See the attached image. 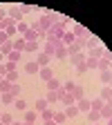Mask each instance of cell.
I'll use <instances>...</instances> for the list:
<instances>
[{"instance_id": "47", "label": "cell", "mask_w": 112, "mask_h": 125, "mask_svg": "<svg viewBox=\"0 0 112 125\" xmlns=\"http://www.w3.org/2000/svg\"><path fill=\"white\" fill-rule=\"evenodd\" d=\"M5 60H7V56H5L2 52H0V65H2V62H5Z\"/></svg>"}, {"instance_id": "24", "label": "cell", "mask_w": 112, "mask_h": 125, "mask_svg": "<svg viewBox=\"0 0 112 125\" xmlns=\"http://www.w3.org/2000/svg\"><path fill=\"white\" fill-rule=\"evenodd\" d=\"M16 31H18V36H25L27 34V31H29V22H18V25H16Z\"/></svg>"}, {"instance_id": "8", "label": "cell", "mask_w": 112, "mask_h": 125, "mask_svg": "<svg viewBox=\"0 0 112 125\" xmlns=\"http://www.w3.org/2000/svg\"><path fill=\"white\" fill-rule=\"evenodd\" d=\"M38 78H40L43 83L52 81V78H54V72H52V67H40V72H38Z\"/></svg>"}, {"instance_id": "52", "label": "cell", "mask_w": 112, "mask_h": 125, "mask_svg": "<svg viewBox=\"0 0 112 125\" xmlns=\"http://www.w3.org/2000/svg\"><path fill=\"white\" fill-rule=\"evenodd\" d=\"M23 125H36V123H23Z\"/></svg>"}, {"instance_id": "46", "label": "cell", "mask_w": 112, "mask_h": 125, "mask_svg": "<svg viewBox=\"0 0 112 125\" xmlns=\"http://www.w3.org/2000/svg\"><path fill=\"white\" fill-rule=\"evenodd\" d=\"M0 76H7V69H5V62L0 65Z\"/></svg>"}, {"instance_id": "37", "label": "cell", "mask_w": 112, "mask_h": 125, "mask_svg": "<svg viewBox=\"0 0 112 125\" xmlns=\"http://www.w3.org/2000/svg\"><path fill=\"white\" fill-rule=\"evenodd\" d=\"M0 98H2V103H5V105H13V101H16V98L11 96L9 92H7V94H2V96H0Z\"/></svg>"}, {"instance_id": "38", "label": "cell", "mask_w": 112, "mask_h": 125, "mask_svg": "<svg viewBox=\"0 0 112 125\" xmlns=\"http://www.w3.org/2000/svg\"><path fill=\"white\" fill-rule=\"evenodd\" d=\"M5 81H9V83H18V72H9V74L5 76Z\"/></svg>"}, {"instance_id": "35", "label": "cell", "mask_w": 112, "mask_h": 125, "mask_svg": "<svg viewBox=\"0 0 112 125\" xmlns=\"http://www.w3.org/2000/svg\"><path fill=\"white\" fill-rule=\"evenodd\" d=\"M20 56H23L20 52H16V49H13V52H9V54H7V60H11V62H18V60H20Z\"/></svg>"}, {"instance_id": "10", "label": "cell", "mask_w": 112, "mask_h": 125, "mask_svg": "<svg viewBox=\"0 0 112 125\" xmlns=\"http://www.w3.org/2000/svg\"><path fill=\"white\" fill-rule=\"evenodd\" d=\"M11 42H13V49H16V52H20V54H25V47H27V40H25L23 36H18V38H13Z\"/></svg>"}, {"instance_id": "31", "label": "cell", "mask_w": 112, "mask_h": 125, "mask_svg": "<svg viewBox=\"0 0 112 125\" xmlns=\"http://www.w3.org/2000/svg\"><path fill=\"white\" fill-rule=\"evenodd\" d=\"M0 52H2L5 56H7L9 52H13V42H11V40H7V42H2V45H0Z\"/></svg>"}, {"instance_id": "28", "label": "cell", "mask_w": 112, "mask_h": 125, "mask_svg": "<svg viewBox=\"0 0 112 125\" xmlns=\"http://www.w3.org/2000/svg\"><path fill=\"white\" fill-rule=\"evenodd\" d=\"M65 121H67L65 112H58V109H56V114H54V123H56V125H63Z\"/></svg>"}, {"instance_id": "26", "label": "cell", "mask_w": 112, "mask_h": 125, "mask_svg": "<svg viewBox=\"0 0 112 125\" xmlns=\"http://www.w3.org/2000/svg\"><path fill=\"white\" fill-rule=\"evenodd\" d=\"M99 114H101V118H103V121H108V118H112V109H110V107L103 103V107L99 109Z\"/></svg>"}, {"instance_id": "29", "label": "cell", "mask_w": 112, "mask_h": 125, "mask_svg": "<svg viewBox=\"0 0 112 125\" xmlns=\"http://www.w3.org/2000/svg\"><path fill=\"white\" fill-rule=\"evenodd\" d=\"M25 52H29V54H38V52H40V45H38V42H27Z\"/></svg>"}, {"instance_id": "56", "label": "cell", "mask_w": 112, "mask_h": 125, "mask_svg": "<svg viewBox=\"0 0 112 125\" xmlns=\"http://www.w3.org/2000/svg\"><path fill=\"white\" fill-rule=\"evenodd\" d=\"M110 87H112V81H110Z\"/></svg>"}, {"instance_id": "7", "label": "cell", "mask_w": 112, "mask_h": 125, "mask_svg": "<svg viewBox=\"0 0 112 125\" xmlns=\"http://www.w3.org/2000/svg\"><path fill=\"white\" fill-rule=\"evenodd\" d=\"M45 87H47V92H61V89H63V83L54 76L52 81H47V83H45Z\"/></svg>"}, {"instance_id": "41", "label": "cell", "mask_w": 112, "mask_h": 125, "mask_svg": "<svg viewBox=\"0 0 112 125\" xmlns=\"http://www.w3.org/2000/svg\"><path fill=\"white\" fill-rule=\"evenodd\" d=\"M90 69H87V65L85 62H81V65H76V74H87Z\"/></svg>"}, {"instance_id": "50", "label": "cell", "mask_w": 112, "mask_h": 125, "mask_svg": "<svg viewBox=\"0 0 112 125\" xmlns=\"http://www.w3.org/2000/svg\"><path fill=\"white\" fill-rule=\"evenodd\" d=\"M105 105H108V107L112 109V98H110V101H105Z\"/></svg>"}, {"instance_id": "39", "label": "cell", "mask_w": 112, "mask_h": 125, "mask_svg": "<svg viewBox=\"0 0 112 125\" xmlns=\"http://www.w3.org/2000/svg\"><path fill=\"white\" fill-rule=\"evenodd\" d=\"M11 89V83L9 81H2V83H0V94H7Z\"/></svg>"}, {"instance_id": "34", "label": "cell", "mask_w": 112, "mask_h": 125, "mask_svg": "<svg viewBox=\"0 0 112 125\" xmlns=\"http://www.w3.org/2000/svg\"><path fill=\"white\" fill-rule=\"evenodd\" d=\"M13 107L18 109V112H25V109H27V103H25L23 98H16V101H13Z\"/></svg>"}, {"instance_id": "49", "label": "cell", "mask_w": 112, "mask_h": 125, "mask_svg": "<svg viewBox=\"0 0 112 125\" xmlns=\"http://www.w3.org/2000/svg\"><path fill=\"white\" fill-rule=\"evenodd\" d=\"M11 125H23V121H16V118H13V123H11Z\"/></svg>"}, {"instance_id": "22", "label": "cell", "mask_w": 112, "mask_h": 125, "mask_svg": "<svg viewBox=\"0 0 112 125\" xmlns=\"http://www.w3.org/2000/svg\"><path fill=\"white\" fill-rule=\"evenodd\" d=\"M45 101L54 107V103H58V92H47V94H45Z\"/></svg>"}, {"instance_id": "3", "label": "cell", "mask_w": 112, "mask_h": 125, "mask_svg": "<svg viewBox=\"0 0 112 125\" xmlns=\"http://www.w3.org/2000/svg\"><path fill=\"white\" fill-rule=\"evenodd\" d=\"M58 101H61L63 105H65V107H70V105H76V98L72 96L70 92H63V89L58 92Z\"/></svg>"}, {"instance_id": "48", "label": "cell", "mask_w": 112, "mask_h": 125, "mask_svg": "<svg viewBox=\"0 0 112 125\" xmlns=\"http://www.w3.org/2000/svg\"><path fill=\"white\" fill-rule=\"evenodd\" d=\"M43 125H56V123H54V118H52V121H45Z\"/></svg>"}, {"instance_id": "12", "label": "cell", "mask_w": 112, "mask_h": 125, "mask_svg": "<svg viewBox=\"0 0 112 125\" xmlns=\"http://www.w3.org/2000/svg\"><path fill=\"white\" fill-rule=\"evenodd\" d=\"M74 40H76V36L72 34V29H67L65 34H63V38H61V45H63V47H70Z\"/></svg>"}, {"instance_id": "53", "label": "cell", "mask_w": 112, "mask_h": 125, "mask_svg": "<svg viewBox=\"0 0 112 125\" xmlns=\"http://www.w3.org/2000/svg\"><path fill=\"white\" fill-rule=\"evenodd\" d=\"M2 81H5V76H0V83H2Z\"/></svg>"}, {"instance_id": "45", "label": "cell", "mask_w": 112, "mask_h": 125, "mask_svg": "<svg viewBox=\"0 0 112 125\" xmlns=\"http://www.w3.org/2000/svg\"><path fill=\"white\" fill-rule=\"evenodd\" d=\"M5 18H7V9L0 7V20H5Z\"/></svg>"}, {"instance_id": "25", "label": "cell", "mask_w": 112, "mask_h": 125, "mask_svg": "<svg viewBox=\"0 0 112 125\" xmlns=\"http://www.w3.org/2000/svg\"><path fill=\"white\" fill-rule=\"evenodd\" d=\"M87 123H101V114L94 112V109H90L87 112Z\"/></svg>"}, {"instance_id": "43", "label": "cell", "mask_w": 112, "mask_h": 125, "mask_svg": "<svg viewBox=\"0 0 112 125\" xmlns=\"http://www.w3.org/2000/svg\"><path fill=\"white\" fill-rule=\"evenodd\" d=\"M72 89H74V83H72V81L63 83V92H70V94H72Z\"/></svg>"}, {"instance_id": "27", "label": "cell", "mask_w": 112, "mask_h": 125, "mask_svg": "<svg viewBox=\"0 0 112 125\" xmlns=\"http://www.w3.org/2000/svg\"><path fill=\"white\" fill-rule=\"evenodd\" d=\"M99 78H101V83H103V85H110V81H112V72H110V69H105V72H101V74H99Z\"/></svg>"}, {"instance_id": "16", "label": "cell", "mask_w": 112, "mask_h": 125, "mask_svg": "<svg viewBox=\"0 0 112 125\" xmlns=\"http://www.w3.org/2000/svg\"><path fill=\"white\" fill-rule=\"evenodd\" d=\"M67 56H70L67 47H63V45H61V47H56V52H54V58H56V60H65Z\"/></svg>"}, {"instance_id": "58", "label": "cell", "mask_w": 112, "mask_h": 125, "mask_svg": "<svg viewBox=\"0 0 112 125\" xmlns=\"http://www.w3.org/2000/svg\"><path fill=\"white\" fill-rule=\"evenodd\" d=\"M0 125H5V123H0Z\"/></svg>"}, {"instance_id": "33", "label": "cell", "mask_w": 112, "mask_h": 125, "mask_svg": "<svg viewBox=\"0 0 112 125\" xmlns=\"http://www.w3.org/2000/svg\"><path fill=\"white\" fill-rule=\"evenodd\" d=\"M9 94L13 98H18L20 96V83H11V89H9Z\"/></svg>"}, {"instance_id": "57", "label": "cell", "mask_w": 112, "mask_h": 125, "mask_svg": "<svg viewBox=\"0 0 112 125\" xmlns=\"http://www.w3.org/2000/svg\"><path fill=\"white\" fill-rule=\"evenodd\" d=\"M0 31H2V27H0Z\"/></svg>"}, {"instance_id": "18", "label": "cell", "mask_w": 112, "mask_h": 125, "mask_svg": "<svg viewBox=\"0 0 112 125\" xmlns=\"http://www.w3.org/2000/svg\"><path fill=\"white\" fill-rule=\"evenodd\" d=\"M76 107H78V112L87 114V112H90V98H81V101H76Z\"/></svg>"}, {"instance_id": "51", "label": "cell", "mask_w": 112, "mask_h": 125, "mask_svg": "<svg viewBox=\"0 0 112 125\" xmlns=\"http://www.w3.org/2000/svg\"><path fill=\"white\" fill-rule=\"evenodd\" d=\"M105 125H112V118H108V121H105Z\"/></svg>"}, {"instance_id": "40", "label": "cell", "mask_w": 112, "mask_h": 125, "mask_svg": "<svg viewBox=\"0 0 112 125\" xmlns=\"http://www.w3.org/2000/svg\"><path fill=\"white\" fill-rule=\"evenodd\" d=\"M0 123H5V125H11V123H13V116L5 112V114H2V118H0Z\"/></svg>"}, {"instance_id": "17", "label": "cell", "mask_w": 112, "mask_h": 125, "mask_svg": "<svg viewBox=\"0 0 112 125\" xmlns=\"http://www.w3.org/2000/svg\"><path fill=\"white\" fill-rule=\"evenodd\" d=\"M72 96H74L76 101L85 98V87H83V85H74V89H72Z\"/></svg>"}, {"instance_id": "36", "label": "cell", "mask_w": 112, "mask_h": 125, "mask_svg": "<svg viewBox=\"0 0 112 125\" xmlns=\"http://www.w3.org/2000/svg\"><path fill=\"white\" fill-rule=\"evenodd\" d=\"M5 69H7V74H9V72H18V62H11V60H5Z\"/></svg>"}, {"instance_id": "13", "label": "cell", "mask_w": 112, "mask_h": 125, "mask_svg": "<svg viewBox=\"0 0 112 125\" xmlns=\"http://www.w3.org/2000/svg\"><path fill=\"white\" fill-rule=\"evenodd\" d=\"M36 118H38V112H36V109H25L23 123H36Z\"/></svg>"}, {"instance_id": "1", "label": "cell", "mask_w": 112, "mask_h": 125, "mask_svg": "<svg viewBox=\"0 0 112 125\" xmlns=\"http://www.w3.org/2000/svg\"><path fill=\"white\" fill-rule=\"evenodd\" d=\"M36 22H38V31H45V34H47V29H50V27L56 22V13H54V11H50V13L40 16Z\"/></svg>"}, {"instance_id": "6", "label": "cell", "mask_w": 112, "mask_h": 125, "mask_svg": "<svg viewBox=\"0 0 112 125\" xmlns=\"http://www.w3.org/2000/svg\"><path fill=\"white\" fill-rule=\"evenodd\" d=\"M34 62H36L38 67H50V62H52V58L47 56V54H43V52H38V54H36V60H34Z\"/></svg>"}, {"instance_id": "23", "label": "cell", "mask_w": 112, "mask_h": 125, "mask_svg": "<svg viewBox=\"0 0 112 125\" xmlns=\"http://www.w3.org/2000/svg\"><path fill=\"white\" fill-rule=\"evenodd\" d=\"M103 107V101L97 96V98H90V109H94V112H99V109Z\"/></svg>"}, {"instance_id": "9", "label": "cell", "mask_w": 112, "mask_h": 125, "mask_svg": "<svg viewBox=\"0 0 112 125\" xmlns=\"http://www.w3.org/2000/svg\"><path fill=\"white\" fill-rule=\"evenodd\" d=\"M54 114H56V109L50 105V107H47V109H43V112H38V116H40V121L45 123V121H52L54 118Z\"/></svg>"}, {"instance_id": "2", "label": "cell", "mask_w": 112, "mask_h": 125, "mask_svg": "<svg viewBox=\"0 0 112 125\" xmlns=\"http://www.w3.org/2000/svg\"><path fill=\"white\" fill-rule=\"evenodd\" d=\"M56 47H61V40H54V42H47L45 40V45H43V54H47L50 58H54V52H56Z\"/></svg>"}, {"instance_id": "54", "label": "cell", "mask_w": 112, "mask_h": 125, "mask_svg": "<svg viewBox=\"0 0 112 125\" xmlns=\"http://www.w3.org/2000/svg\"><path fill=\"white\" fill-rule=\"evenodd\" d=\"M92 125H103V123H92Z\"/></svg>"}, {"instance_id": "32", "label": "cell", "mask_w": 112, "mask_h": 125, "mask_svg": "<svg viewBox=\"0 0 112 125\" xmlns=\"http://www.w3.org/2000/svg\"><path fill=\"white\" fill-rule=\"evenodd\" d=\"M47 107H50V103H47L45 98H38V101H36V107H34V109H36V112H43V109H47Z\"/></svg>"}, {"instance_id": "14", "label": "cell", "mask_w": 112, "mask_h": 125, "mask_svg": "<svg viewBox=\"0 0 112 125\" xmlns=\"http://www.w3.org/2000/svg\"><path fill=\"white\" fill-rule=\"evenodd\" d=\"M105 54V47L103 45H99V47H94V49H87V54L85 56H90V58H101Z\"/></svg>"}, {"instance_id": "20", "label": "cell", "mask_w": 112, "mask_h": 125, "mask_svg": "<svg viewBox=\"0 0 112 125\" xmlns=\"http://www.w3.org/2000/svg\"><path fill=\"white\" fill-rule=\"evenodd\" d=\"M99 45H101V42H99L97 36H92V34H90V36L85 38V49H94V47H99Z\"/></svg>"}, {"instance_id": "15", "label": "cell", "mask_w": 112, "mask_h": 125, "mask_svg": "<svg viewBox=\"0 0 112 125\" xmlns=\"http://www.w3.org/2000/svg\"><path fill=\"white\" fill-rule=\"evenodd\" d=\"M99 98H101L103 103L112 98V87H110V85H103V87H101V92H99Z\"/></svg>"}, {"instance_id": "55", "label": "cell", "mask_w": 112, "mask_h": 125, "mask_svg": "<svg viewBox=\"0 0 112 125\" xmlns=\"http://www.w3.org/2000/svg\"><path fill=\"white\" fill-rule=\"evenodd\" d=\"M0 118H2V112H0Z\"/></svg>"}, {"instance_id": "44", "label": "cell", "mask_w": 112, "mask_h": 125, "mask_svg": "<svg viewBox=\"0 0 112 125\" xmlns=\"http://www.w3.org/2000/svg\"><path fill=\"white\" fill-rule=\"evenodd\" d=\"M7 40H11V38L5 34V31H0V45H2V42H7Z\"/></svg>"}, {"instance_id": "4", "label": "cell", "mask_w": 112, "mask_h": 125, "mask_svg": "<svg viewBox=\"0 0 112 125\" xmlns=\"http://www.w3.org/2000/svg\"><path fill=\"white\" fill-rule=\"evenodd\" d=\"M7 16H9L11 20H16V25L25 20V16H23V11H20L18 7H9V9H7Z\"/></svg>"}, {"instance_id": "5", "label": "cell", "mask_w": 112, "mask_h": 125, "mask_svg": "<svg viewBox=\"0 0 112 125\" xmlns=\"http://www.w3.org/2000/svg\"><path fill=\"white\" fill-rule=\"evenodd\" d=\"M72 34H74L76 38H87V36H90V31H87V29H85L83 25L74 22V25H72Z\"/></svg>"}, {"instance_id": "21", "label": "cell", "mask_w": 112, "mask_h": 125, "mask_svg": "<svg viewBox=\"0 0 112 125\" xmlns=\"http://www.w3.org/2000/svg\"><path fill=\"white\" fill-rule=\"evenodd\" d=\"M25 72H27V74H34V76H38V72H40V67L36 65V62H34V60H31V62H27V65H25Z\"/></svg>"}, {"instance_id": "19", "label": "cell", "mask_w": 112, "mask_h": 125, "mask_svg": "<svg viewBox=\"0 0 112 125\" xmlns=\"http://www.w3.org/2000/svg\"><path fill=\"white\" fill-rule=\"evenodd\" d=\"M63 112H65L67 121H70V118H76L78 114H81V112H78V107H76V105H70V107H65V109H63Z\"/></svg>"}, {"instance_id": "30", "label": "cell", "mask_w": 112, "mask_h": 125, "mask_svg": "<svg viewBox=\"0 0 112 125\" xmlns=\"http://www.w3.org/2000/svg\"><path fill=\"white\" fill-rule=\"evenodd\" d=\"M85 65H87V69H99V58H85Z\"/></svg>"}, {"instance_id": "42", "label": "cell", "mask_w": 112, "mask_h": 125, "mask_svg": "<svg viewBox=\"0 0 112 125\" xmlns=\"http://www.w3.org/2000/svg\"><path fill=\"white\" fill-rule=\"evenodd\" d=\"M18 9L23 11V16H25V13H29V11H34V7H31V5H18Z\"/></svg>"}, {"instance_id": "11", "label": "cell", "mask_w": 112, "mask_h": 125, "mask_svg": "<svg viewBox=\"0 0 112 125\" xmlns=\"http://www.w3.org/2000/svg\"><path fill=\"white\" fill-rule=\"evenodd\" d=\"M67 58H70L72 65L76 67V65H81V62H85V58H87V56H85V52H78V54H72V56H67Z\"/></svg>"}]
</instances>
